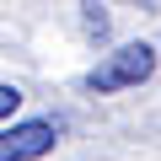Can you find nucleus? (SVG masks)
Masks as SVG:
<instances>
[{
  "label": "nucleus",
  "instance_id": "f257e3e1",
  "mask_svg": "<svg viewBox=\"0 0 161 161\" xmlns=\"http://www.w3.org/2000/svg\"><path fill=\"white\" fill-rule=\"evenodd\" d=\"M156 75V48L140 38V43H118L108 48L92 70H86V92L97 97H113V92H129V86H145V80Z\"/></svg>",
  "mask_w": 161,
  "mask_h": 161
},
{
  "label": "nucleus",
  "instance_id": "f03ea898",
  "mask_svg": "<svg viewBox=\"0 0 161 161\" xmlns=\"http://www.w3.org/2000/svg\"><path fill=\"white\" fill-rule=\"evenodd\" d=\"M59 140V124L54 118H22V124H6L0 129V161H38L48 156Z\"/></svg>",
  "mask_w": 161,
  "mask_h": 161
},
{
  "label": "nucleus",
  "instance_id": "7ed1b4c3",
  "mask_svg": "<svg viewBox=\"0 0 161 161\" xmlns=\"http://www.w3.org/2000/svg\"><path fill=\"white\" fill-rule=\"evenodd\" d=\"M80 32H86L92 43H108L113 16H108V6H102V0H80Z\"/></svg>",
  "mask_w": 161,
  "mask_h": 161
},
{
  "label": "nucleus",
  "instance_id": "20e7f679",
  "mask_svg": "<svg viewBox=\"0 0 161 161\" xmlns=\"http://www.w3.org/2000/svg\"><path fill=\"white\" fill-rule=\"evenodd\" d=\"M16 108H22V92L0 80V118H16Z\"/></svg>",
  "mask_w": 161,
  "mask_h": 161
}]
</instances>
